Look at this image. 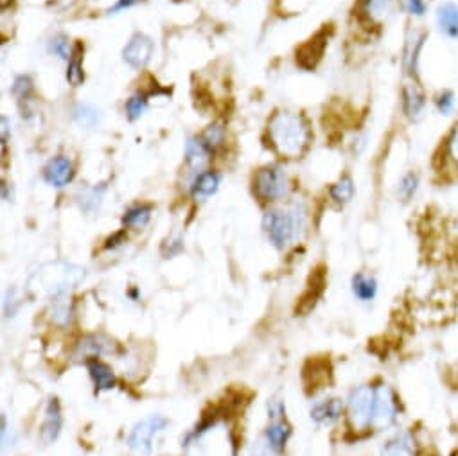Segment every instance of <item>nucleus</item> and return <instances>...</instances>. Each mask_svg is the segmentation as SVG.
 <instances>
[{
  "instance_id": "1",
  "label": "nucleus",
  "mask_w": 458,
  "mask_h": 456,
  "mask_svg": "<svg viewBox=\"0 0 458 456\" xmlns=\"http://www.w3.org/2000/svg\"><path fill=\"white\" fill-rule=\"evenodd\" d=\"M85 268L69 263H50L41 266L29 279V289L34 295H43L53 300H60L70 289L78 288L85 280Z\"/></svg>"
},
{
  "instance_id": "2",
  "label": "nucleus",
  "mask_w": 458,
  "mask_h": 456,
  "mask_svg": "<svg viewBox=\"0 0 458 456\" xmlns=\"http://www.w3.org/2000/svg\"><path fill=\"white\" fill-rule=\"evenodd\" d=\"M270 139L281 155L300 156L309 140V130L300 116L277 113L270 123Z\"/></svg>"
},
{
  "instance_id": "3",
  "label": "nucleus",
  "mask_w": 458,
  "mask_h": 456,
  "mask_svg": "<svg viewBox=\"0 0 458 456\" xmlns=\"http://www.w3.org/2000/svg\"><path fill=\"white\" fill-rule=\"evenodd\" d=\"M168 419L162 415H149L133 426L128 436V448L139 456H151L155 451L156 436L164 433L168 427Z\"/></svg>"
},
{
  "instance_id": "4",
  "label": "nucleus",
  "mask_w": 458,
  "mask_h": 456,
  "mask_svg": "<svg viewBox=\"0 0 458 456\" xmlns=\"http://www.w3.org/2000/svg\"><path fill=\"white\" fill-rule=\"evenodd\" d=\"M262 226H264L266 234L270 237L271 244L278 250H284L286 247H290L291 241L297 237L299 232L300 221L297 219V216H291L286 212H278V210H271L266 212L264 219H262Z\"/></svg>"
},
{
  "instance_id": "5",
  "label": "nucleus",
  "mask_w": 458,
  "mask_h": 456,
  "mask_svg": "<svg viewBox=\"0 0 458 456\" xmlns=\"http://www.w3.org/2000/svg\"><path fill=\"white\" fill-rule=\"evenodd\" d=\"M374 397H376V388H370L368 385H360L349 394V419L356 429H367L372 426Z\"/></svg>"
},
{
  "instance_id": "6",
  "label": "nucleus",
  "mask_w": 458,
  "mask_h": 456,
  "mask_svg": "<svg viewBox=\"0 0 458 456\" xmlns=\"http://www.w3.org/2000/svg\"><path fill=\"white\" fill-rule=\"evenodd\" d=\"M428 38H430V31L412 29L405 40V47H403V69H405L406 76L412 81H419L422 50H424Z\"/></svg>"
},
{
  "instance_id": "7",
  "label": "nucleus",
  "mask_w": 458,
  "mask_h": 456,
  "mask_svg": "<svg viewBox=\"0 0 458 456\" xmlns=\"http://www.w3.org/2000/svg\"><path fill=\"white\" fill-rule=\"evenodd\" d=\"M399 413L397 406V397L393 390L386 385H381L376 388V397H374V415H372V427L376 429H385L392 426Z\"/></svg>"
},
{
  "instance_id": "8",
  "label": "nucleus",
  "mask_w": 458,
  "mask_h": 456,
  "mask_svg": "<svg viewBox=\"0 0 458 456\" xmlns=\"http://www.w3.org/2000/svg\"><path fill=\"white\" fill-rule=\"evenodd\" d=\"M255 187L264 200L274 202V200H281L288 194V178L283 169L266 167L259 171L257 178H255Z\"/></svg>"
},
{
  "instance_id": "9",
  "label": "nucleus",
  "mask_w": 458,
  "mask_h": 456,
  "mask_svg": "<svg viewBox=\"0 0 458 456\" xmlns=\"http://www.w3.org/2000/svg\"><path fill=\"white\" fill-rule=\"evenodd\" d=\"M403 113L410 123H419L424 117L426 108H428V95L424 88L419 85V81H410L403 87L401 94Z\"/></svg>"
},
{
  "instance_id": "10",
  "label": "nucleus",
  "mask_w": 458,
  "mask_h": 456,
  "mask_svg": "<svg viewBox=\"0 0 458 456\" xmlns=\"http://www.w3.org/2000/svg\"><path fill=\"white\" fill-rule=\"evenodd\" d=\"M435 25L438 33L450 41L458 43V2L442 0L435 8Z\"/></svg>"
},
{
  "instance_id": "11",
  "label": "nucleus",
  "mask_w": 458,
  "mask_h": 456,
  "mask_svg": "<svg viewBox=\"0 0 458 456\" xmlns=\"http://www.w3.org/2000/svg\"><path fill=\"white\" fill-rule=\"evenodd\" d=\"M153 50H155V43L146 34H135L128 41V46L123 50V58L133 69H142L147 65V62L151 60Z\"/></svg>"
},
{
  "instance_id": "12",
  "label": "nucleus",
  "mask_w": 458,
  "mask_h": 456,
  "mask_svg": "<svg viewBox=\"0 0 458 456\" xmlns=\"http://www.w3.org/2000/svg\"><path fill=\"white\" fill-rule=\"evenodd\" d=\"M379 456H419L417 442H415L412 433H397L392 438L383 442L379 449Z\"/></svg>"
},
{
  "instance_id": "13",
  "label": "nucleus",
  "mask_w": 458,
  "mask_h": 456,
  "mask_svg": "<svg viewBox=\"0 0 458 456\" xmlns=\"http://www.w3.org/2000/svg\"><path fill=\"white\" fill-rule=\"evenodd\" d=\"M63 426V417H62V406L58 399H50L46 410V420L41 424L40 436L46 444H53L54 440L58 438L60 431Z\"/></svg>"
},
{
  "instance_id": "14",
  "label": "nucleus",
  "mask_w": 458,
  "mask_h": 456,
  "mask_svg": "<svg viewBox=\"0 0 458 456\" xmlns=\"http://www.w3.org/2000/svg\"><path fill=\"white\" fill-rule=\"evenodd\" d=\"M74 169L72 162L65 156H58V158H53V160L47 164L46 171H43V178L49 185L53 187H63V185L69 184L72 180Z\"/></svg>"
},
{
  "instance_id": "15",
  "label": "nucleus",
  "mask_w": 458,
  "mask_h": 456,
  "mask_svg": "<svg viewBox=\"0 0 458 456\" xmlns=\"http://www.w3.org/2000/svg\"><path fill=\"white\" fill-rule=\"evenodd\" d=\"M344 403L339 399H323L311 408V419L318 424H335L342 417Z\"/></svg>"
},
{
  "instance_id": "16",
  "label": "nucleus",
  "mask_w": 458,
  "mask_h": 456,
  "mask_svg": "<svg viewBox=\"0 0 458 456\" xmlns=\"http://www.w3.org/2000/svg\"><path fill=\"white\" fill-rule=\"evenodd\" d=\"M86 368L90 372V378L95 385V390L105 392L112 390L115 387V374L114 370L107 363L99 361L95 358L86 359Z\"/></svg>"
},
{
  "instance_id": "17",
  "label": "nucleus",
  "mask_w": 458,
  "mask_h": 456,
  "mask_svg": "<svg viewBox=\"0 0 458 456\" xmlns=\"http://www.w3.org/2000/svg\"><path fill=\"white\" fill-rule=\"evenodd\" d=\"M325 36L323 34H316L313 40H309L302 49L297 53V62L300 63V67L304 69H313L318 63V60L322 58V53L325 49Z\"/></svg>"
},
{
  "instance_id": "18",
  "label": "nucleus",
  "mask_w": 458,
  "mask_h": 456,
  "mask_svg": "<svg viewBox=\"0 0 458 456\" xmlns=\"http://www.w3.org/2000/svg\"><path fill=\"white\" fill-rule=\"evenodd\" d=\"M396 0H363V13L374 24H385L393 15Z\"/></svg>"
},
{
  "instance_id": "19",
  "label": "nucleus",
  "mask_w": 458,
  "mask_h": 456,
  "mask_svg": "<svg viewBox=\"0 0 458 456\" xmlns=\"http://www.w3.org/2000/svg\"><path fill=\"white\" fill-rule=\"evenodd\" d=\"M352 293L360 302H372L377 295V280L367 273H356L352 277Z\"/></svg>"
},
{
  "instance_id": "20",
  "label": "nucleus",
  "mask_w": 458,
  "mask_h": 456,
  "mask_svg": "<svg viewBox=\"0 0 458 456\" xmlns=\"http://www.w3.org/2000/svg\"><path fill=\"white\" fill-rule=\"evenodd\" d=\"M431 103H433V108L437 110L438 116L451 117L457 110V92L451 90V88H440L431 97Z\"/></svg>"
},
{
  "instance_id": "21",
  "label": "nucleus",
  "mask_w": 458,
  "mask_h": 456,
  "mask_svg": "<svg viewBox=\"0 0 458 456\" xmlns=\"http://www.w3.org/2000/svg\"><path fill=\"white\" fill-rule=\"evenodd\" d=\"M291 435V426L286 422H274L266 429V442L275 452H281Z\"/></svg>"
},
{
  "instance_id": "22",
  "label": "nucleus",
  "mask_w": 458,
  "mask_h": 456,
  "mask_svg": "<svg viewBox=\"0 0 458 456\" xmlns=\"http://www.w3.org/2000/svg\"><path fill=\"white\" fill-rule=\"evenodd\" d=\"M185 155H187V164L193 169L203 167L205 162L209 160L210 149L207 148L203 140L200 139H191L187 142V149H185Z\"/></svg>"
},
{
  "instance_id": "23",
  "label": "nucleus",
  "mask_w": 458,
  "mask_h": 456,
  "mask_svg": "<svg viewBox=\"0 0 458 456\" xmlns=\"http://www.w3.org/2000/svg\"><path fill=\"white\" fill-rule=\"evenodd\" d=\"M114 341L108 340L105 336H90L81 341L79 345V352H83L85 356H101V354H110L114 352Z\"/></svg>"
},
{
  "instance_id": "24",
  "label": "nucleus",
  "mask_w": 458,
  "mask_h": 456,
  "mask_svg": "<svg viewBox=\"0 0 458 456\" xmlns=\"http://www.w3.org/2000/svg\"><path fill=\"white\" fill-rule=\"evenodd\" d=\"M419 187H421V178L415 171H408L406 174H403V178L399 180L397 185V196L401 198V202L408 203L412 202L415 194H417Z\"/></svg>"
},
{
  "instance_id": "25",
  "label": "nucleus",
  "mask_w": 458,
  "mask_h": 456,
  "mask_svg": "<svg viewBox=\"0 0 458 456\" xmlns=\"http://www.w3.org/2000/svg\"><path fill=\"white\" fill-rule=\"evenodd\" d=\"M217 187H220V177L216 173H213V171H207V173L198 174L193 193L200 198H209L216 193Z\"/></svg>"
},
{
  "instance_id": "26",
  "label": "nucleus",
  "mask_w": 458,
  "mask_h": 456,
  "mask_svg": "<svg viewBox=\"0 0 458 456\" xmlns=\"http://www.w3.org/2000/svg\"><path fill=\"white\" fill-rule=\"evenodd\" d=\"M354 193H356V187H354V181H352L351 177H342L335 185L331 187V198L336 203H349L354 198Z\"/></svg>"
},
{
  "instance_id": "27",
  "label": "nucleus",
  "mask_w": 458,
  "mask_h": 456,
  "mask_svg": "<svg viewBox=\"0 0 458 456\" xmlns=\"http://www.w3.org/2000/svg\"><path fill=\"white\" fill-rule=\"evenodd\" d=\"M151 219V207L149 205H137L131 207L130 210H126L124 214V225L135 226V228H142L149 223Z\"/></svg>"
},
{
  "instance_id": "28",
  "label": "nucleus",
  "mask_w": 458,
  "mask_h": 456,
  "mask_svg": "<svg viewBox=\"0 0 458 456\" xmlns=\"http://www.w3.org/2000/svg\"><path fill=\"white\" fill-rule=\"evenodd\" d=\"M442 151H444V156H447V160L458 169V119L454 120V124L451 126L447 135L444 137Z\"/></svg>"
},
{
  "instance_id": "29",
  "label": "nucleus",
  "mask_w": 458,
  "mask_h": 456,
  "mask_svg": "<svg viewBox=\"0 0 458 456\" xmlns=\"http://www.w3.org/2000/svg\"><path fill=\"white\" fill-rule=\"evenodd\" d=\"M74 119L83 127H95L101 120V116H99V111L95 108L88 106V104H79L74 111Z\"/></svg>"
},
{
  "instance_id": "30",
  "label": "nucleus",
  "mask_w": 458,
  "mask_h": 456,
  "mask_svg": "<svg viewBox=\"0 0 458 456\" xmlns=\"http://www.w3.org/2000/svg\"><path fill=\"white\" fill-rule=\"evenodd\" d=\"M401 9L413 18H424L430 11L428 0H399Z\"/></svg>"
},
{
  "instance_id": "31",
  "label": "nucleus",
  "mask_w": 458,
  "mask_h": 456,
  "mask_svg": "<svg viewBox=\"0 0 458 456\" xmlns=\"http://www.w3.org/2000/svg\"><path fill=\"white\" fill-rule=\"evenodd\" d=\"M223 140H225V130H223L220 124H214V126H210L209 130L205 132L203 142L207 144V148H209L210 151L220 148V146L223 144Z\"/></svg>"
},
{
  "instance_id": "32",
  "label": "nucleus",
  "mask_w": 458,
  "mask_h": 456,
  "mask_svg": "<svg viewBox=\"0 0 458 456\" xmlns=\"http://www.w3.org/2000/svg\"><path fill=\"white\" fill-rule=\"evenodd\" d=\"M50 50L56 54L58 58L70 60V53H72V50H70L69 38H65V36L53 38V41H50Z\"/></svg>"
},
{
  "instance_id": "33",
  "label": "nucleus",
  "mask_w": 458,
  "mask_h": 456,
  "mask_svg": "<svg viewBox=\"0 0 458 456\" xmlns=\"http://www.w3.org/2000/svg\"><path fill=\"white\" fill-rule=\"evenodd\" d=\"M144 108H146V99H144L142 95H133L126 104L128 117H130L131 120L139 119L144 113Z\"/></svg>"
},
{
  "instance_id": "34",
  "label": "nucleus",
  "mask_w": 458,
  "mask_h": 456,
  "mask_svg": "<svg viewBox=\"0 0 458 456\" xmlns=\"http://www.w3.org/2000/svg\"><path fill=\"white\" fill-rule=\"evenodd\" d=\"M56 308L53 311V320L60 325H65L70 322V317H72V309H70L69 304L62 300H56Z\"/></svg>"
},
{
  "instance_id": "35",
  "label": "nucleus",
  "mask_w": 458,
  "mask_h": 456,
  "mask_svg": "<svg viewBox=\"0 0 458 456\" xmlns=\"http://www.w3.org/2000/svg\"><path fill=\"white\" fill-rule=\"evenodd\" d=\"M67 79H69V83L70 85H74V87H78V85H81L83 83V70H81V62H79V58L70 60L69 70H67Z\"/></svg>"
},
{
  "instance_id": "36",
  "label": "nucleus",
  "mask_w": 458,
  "mask_h": 456,
  "mask_svg": "<svg viewBox=\"0 0 458 456\" xmlns=\"http://www.w3.org/2000/svg\"><path fill=\"white\" fill-rule=\"evenodd\" d=\"M29 92H31V79L29 78H18L17 81H15V85H13V94L17 95V97L24 99L27 97Z\"/></svg>"
},
{
  "instance_id": "37",
  "label": "nucleus",
  "mask_w": 458,
  "mask_h": 456,
  "mask_svg": "<svg viewBox=\"0 0 458 456\" xmlns=\"http://www.w3.org/2000/svg\"><path fill=\"white\" fill-rule=\"evenodd\" d=\"M99 203H101V193L97 194V189H94L86 194L85 200L81 202V207L85 210H88V212H94V210L99 207Z\"/></svg>"
},
{
  "instance_id": "38",
  "label": "nucleus",
  "mask_w": 458,
  "mask_h": 456,
  "mask_svg": "<svg viewBox=\"0 0 458 456\" xmlns=\"http://www.w3.org/2000/svg\"><path fill=\"white\" fill-rule=\"evenodd\" d=\"M17 308H18V300L15 298V289H11V291H8L4 295V312H6V317H15Z\"/></svg>"
},
{
  "instance_id": "39",
  "label": "nucleus",
  "mask_w": 458,
  "mask_h": 456,
  "mask_svg": "<svg viewBox=\"0 0 458 456\" xmlns=\"http://www.w3.org/2000/svg\"><path fill=\"white\" fill-rule=\"evenodd\" d=\"M284 403L283 401H270V404H268V415H270V419H278V417L284 415Z\"/></svg>"
},
{
  "instance_id": "40",
  "label": "nucleus",
  "mask_w": 458,
  "mask_h": 456,
  "mask_svg": "<svg viewBox=\"0 0 458 456\" xmlns=\"http://www.w3.org/2000/svg\"><path fill=\"white\" fill-rule=\"evenodd\" d=\"M252 456H275L274 449L268 445V442H255L254 448H252Z\"/></svg>"
},
{
  "instance_id": "41",
  "label": "nucleus",
  "mask_w": 458,
  "mask_h": 456,
  "mask_svg": "<svg viewBox=\"0 0 458 456\" xmlns=\"http://www.w3.org/2000/svg\"><path fill=\"white\" fill-rule=\"evenodd\" d=\"M8 132H9L8 119H6V117H2V144L4 146H6V142H8Z\"/></svg>"
},
{
  "instance_id": "42",
  "label": "nucleus",
  "mask_w": 458,
  "mask_h": 456,
  "mask_svg": "<svg viewBox=\"0 0 458 456\" xmlns=\"http://www.w3.org/2000/svg\"><path fill=\"white\" fill-rule=\"evenodd\" d=\"M137 2H139V0H119V4L115 6L114 11H117V9H123V8H130V6L137 4Z\"/></svg>"
}]
</instances>
